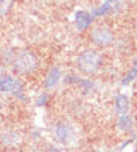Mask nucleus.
Returning <instances> with one entry per match:
<instances>
[{
	"label": "nucleus",
	"instance_id": "obj_5",
	"mask_svg": "<svg viewBox=\"0 0 137 152\" xmlns=\"http://www.w3.org/2000/svg\"><path fill=\"white\" fill-rule=\"evenodd\" d=\"M21 86H20L18 80H15L12 77L5 75L2 80H0V91H3V92H18Z\"/></svg>",
	"mask_w": 137,
	"mask_h": 152
},
{
	"label": "nucleus",
	"instance_id": "obj_10",
	"mask_svg": "<svg viewBox=\"0 0 137 152\" xmlns=\"http://www.w3.org/2000/svg\"><path fill=\"white\" fill-rule=\"evenodd\" d=\"M12 5L14 0H0V17H5L6 14H9Z\"/></svg>",
	"mask_w": 137,
	"mask_h": 152
},
{
	"label": "nucleus",
	"instance_id": "obj_4",
	"mask_svg": "<svg viewBox=\"0 0 137 152\" xmlns=\"http://www.w3.org/2000/svg\"><path fill=\"white\" fill-rule=\"evenodd\" d=\"M0 143L3 146H17L21 143V136L15 131H5L0 134Z\"/></svg>",
	"mask_w": 137,
	"mask_h": 152
},
{
	"label": "nucleus",
	"instance_id": "obj_12",
	"mask_svg": "<svg viewBox=\"0 0 137 152\" xmlns=\"http://www.w3.org/2000/svg\"><path fill=\"white\" fill-rule=\"evenodd\" d=\"M5 75H6V69H5V66H3V65L0 63V80H2Z\"/></svg>",
	"mask_w": 137,
	"mask_h": 152
},
{
	"label": "nucleus",
	"instance_id": "obj_8",
	"mask_svg": "<svg viewBox=\"0 0 137 152\" xmlns=\"http://www.w3.org/2000/svg\"><path fill=\"white\" fill-rule=\"evenodd\" d=\"M116 6H119L118 0H107V2H105L100 9H97L94 14H95V15H103V14H107V12H110V11H115Z\"/></svg>",
	"mask_w": 137,
	"mask_h": 152
},
{
	"label": "nucleus",
	"instance_id": "obj_2",
	"mask_svg": "<svg viewBox=\"0 0 137 152\" xmlns=\"http://www.w3.org/2000/svg\"><path fill=\"white\" fill-rule=\"evenodd\" d=\"M101 54L95 50H84L78 54L77 57V68L80 69V72L90 75V74H95L101 65Z\"/></svg>",
	"mask_w": 137,
	"mask_h": 152
},
{
	"label": "nucleus",
	"instance_id": "obj_3",
	"mask_svg": "<svg viewBox=\"0 0 137 152\" xmlns=\"http://www.w3.org/2000/svg\"><path fill=\"white\" fill-rule=\"evenodd\" d=\"M89 38L98 47H108L110 44H113V41H115V33H113V30L107 26H97L90 30Z\"/></svg>",
	"mask_w": 137,
	"mask_h": 152
},
{
	"label": "nucleus",
	"instance_id": "obj_9",
	"mask_svg": "<svg viewBox=\"0 0 137 152\" xmlns=\"http://www.w3.org/2000/svg\"><path fill=\"white\" fill-rule=\"evenodd\" d=\"M70 133H71V128H68L66 125H59L56 128V134L62 142H66V139L70 137Z\"/></svg>",
	"mask_w": 137,
	"mask_h": 152
},
{
	"label": "nucleus",
	"instance_id": "obj_7",
	"mask_svg": "<svg viewBox=\"0 0 137 152\" xmlns=\"http://www.w3.org/2000/svg\"><path fill=\"white\" fill-rule=\"evenodd\" d=\"M90 21H92V17H90L87 12H84V11H80L77 14V29L78 30H84L90 24Z\"/></svg>",
	"mask_w": 137,
	"mask_h": 152
},
{
	"label": "nucleus",
	"instance_id": "obj_1",
	"mask_svg": "<svg viewBox=\"0 0 137 152\" xmlns=\"http://www.w3.org/2000/svg\"><path fill=\"white\" fill-rule=\"evenodd\" d=\"M38 56L30 50H20L12 59V69L18 75H27L38 69Z\"/></svg>",
	"mask_w": 137,
	"mask_h": 152
},
{
	"label": "nucleus",
	"instance_id": "obj_11",
	"mask_svg": "<svg viewBox=\"0 0 137 152\" xmlns=\"http://www.w3.org/2000/svg\"><path fill=\"white\" fill-rule=\"evenodd\" d=\"M116 108L121 112V113H125L127 110H128V99L125 98V96H118V99H116Z\"/></svg>",
	"mask_w": 137,
	"mask_h": 152
},
{
	"label": "nucleus",
	"instance_id": "obj_13",
	"mask_svg": "<svg viewBox=\"0 0 137 152\" xmlns=\"http://www.w3.org/2000/svg\"><path fill=\"white\" fill-rule=\"evenodd\" d=\"M47 152H66V151H63V149H59V148H53V146H51V148H50Z\"/></svg>",
	"mask_w": 137,
	"mask_h": 152
},
{
	"label": "nucleus",
	"instance_id": "obj_6",
	"mask_svg": "<svg viewBox=\"0 0 137 152\" xmlns=\"http://www.w3.org/2000/svg\"><path fill=\"white\" fill-rule=\"evenodd\" d=\"M60 75H62L60 68H59V66H53V68L50 69V72L47 74V77H45V81H44L45 88H48V89L54 88V86L59 83V80H60Z\"/></svg>",
	"mask_w": 137,
	"mask_h": 152
}]
</instances>
